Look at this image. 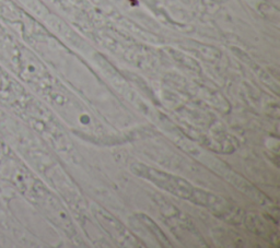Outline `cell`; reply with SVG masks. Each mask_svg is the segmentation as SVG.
Wrapping results in <instances>:
<instances>
[{"mask_svg":"<svg viewBox=\"0 0 280 248\" xmlns=\"http://www.w3.org/2000/svg\"><path fill=\"white\" fill-rule=\"evenodd\" d=\"M131 169L136 175L150 181L159 188L169 191L170 194L182 198V199L193 201L197 188H195L192 184H190L183 179H181V177L149 167L143 164V163H135V164L131 166Z\"/></svg>","mask_w":280,"mask_h":248,"instance_id":"obj_1","label":"cell"},{"mask_svg":"<svg viewBox=\"0 0 280 248\" xmlns=\"http://www.w3.org/2000/svg\"><path fill=\"white\" fill-rule=\"evenodd\" d=\"M95 216L99 220V222L102 224L104 230L107 231L110 235L113 237L118 244L124 246H132L137 247L140 246V242L137 237L125 228V226L115 219L113 216H111L109 212L102 209H94Z\"/></svg>","mask_w":280,"mask_h":248,"instance_id":"obj_2","label":"cell"},{"mask_svg":"<svg viewBox=\"0 0 280 248\" xmlns=\"http://www.w3.org/2000/svg\"><path fill=\"white\" fill-rule=\"evenodd\" d=\"M138 219H139V221H142V223L146 226L147 229H148V231H150L152 235L159 240V243L161 245H162L163 247H171L169 239H167V237L164 235V233L161 231V229L155 222L152 221L151 219H149L148 217L144 216V215L138 216Z\"/></svg>","mask_w":280,"mask_h":248,"instance_id":"obj_3","label":"cell"}]
</instances>
